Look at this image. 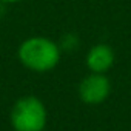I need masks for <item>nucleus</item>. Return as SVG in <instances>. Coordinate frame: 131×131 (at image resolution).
<instances>
[{
	"label": "nucleus",
	"mask_w": 131,
	"mask_h": 131,
	"mask_svg": "<svg viewBox=\"0 0 131 131\" xmlns=\"http://www.w3.org/2000/svg\"><path fill=\"white\" fill-rule=\"evenodd\" d=\"M17 57L26 70L32 73H48L59 65L62 49L57 42L48 37L32 36L19 45Z\"/></svg>",
	"instance_id": "f257e3e1"
},
{
	"label": "nucleus",
	"mask_w": 131,
	"mask_h": 131,
	"mask_svg": "<svg viewBox=\"0 0 131 131\" xmlns=\"http://www.w3.org/2000/svg\"><path fill=\"white\" fill-rule=\"evenodd\" d=\"M9 123L14 131H45L48 111L37 96H23L14 102L9 111Z\"/></svg>",
	"instance_id": "f03ea898"
},
{
	"label": "nucleus",
	"mask_w": 131,
	"mask_h": 131,
	"mask_svg": "<svg viewBox=\"0 0 131 131\" xmlns=\"http://www.w3.org/2000/svg\"><path fill=\"white\" fill-rule=\"evenodd\" d=\"M111 94V82L106 74L90 73L79 83V97L86 105H100Z\"/></svg>",
	"instance_id": "7ed1b4c3"
},
{
	"label": "nucleus",
	"mask_w": 131,
	"mask_h": 131,
	"mask_svg": "<svg viewBox=\"0 0 131 131\" xmlns=\"http://www.w3.org/2000/svg\"><path fill=\"white\" fill-rule=\"evenodd\" d=\"M116 56L114 49L106 43H96L90 48L85 57V65L90 70V73H99L106 74L114 65Z\"/></svg>",
	"instance_id": "20e7f679"
},
{
	"label": "nucleus",
	"mask_w": 131,
	"mask_h": 131,
	"mask_svg": "<svg viewBox=\"0 0 131 131\" xmlns=\"http://www.w3.org/2000/svg\"><path fill=\"white\" fill-rule=\"evenodd\" d=\"M62 52L63 51H74L79 48V37L73 32H67L60 37V42H57Z\"/></svg>",
	"instance_id": "39448f33"
},
{
	"label": "nucleus",
	"mask_w": 131,
	"mask_h": 131,
	"mask_svg": "<svg viewBox=\"0 0 131 131\" xmlns=\"http://www.w3.org/2000/svg\"><path fill=\"white\" fill-rule=\"evenodd\" d=\"M22 0H0V3H19Z\"/></svg>",
	"instance_id": "423d86ee"
}]
</instances>
